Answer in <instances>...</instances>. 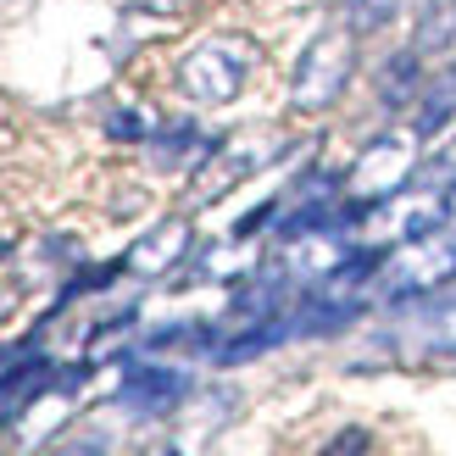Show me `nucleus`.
Segmentation results:
<instances>
[{"mask_svg": "<svg viewBox=\"0 0 456 456\" xmlns=\"http://www.w3.org/2000/svg\"><path fill=\"white\" fill-rule=\"evenodd\" d=\"M351 78H356V28H351V17H334L306 39V51L295 56L289 106L317 118V111H329L339 95H346Z\"/></svg>", "mask_w": 456, "mask_h": 456, "instance_id": "obj_1", "label": "nucleus"}, {"mask_svg": "<svg viewBox=\"0 0 456 456\" xmlns=\"http://www.w3.org/2000/svg\"><path fill=\"white\" fill-rule=\"evenodd\" d=\"M250 67H256V45L234 34H212L178 56V89L200 106H228L245 89Z\"/></svg>", "mask_w": 456, "mask_h": 456, "instance_id": "obj_2", "label": "nucleus"}, {"mask_svg": "<svg viewBox=\"0 0 456 456\" xmlns=\"http://www.w3.org/2000/svg\"><path fill=\"white\" fill-rule=\"evenodd\" d=\"M412 173H418V134L412 128H390L351 162L346 190H351L356 207H379V200H395L406 184H412Z\"/></svg>", "mask_w": 456, "mask_h": 456, "instance_id": "obj_3", "label": "nucleus"}, {"mask_svg": "<svg viewBox=\"0 0 456 456\" xmlns=\"http://www.w3.org/2000/svg\"><path fill=\"white\" fill-rule=\"evenodd\" d=\"M190 395V373L178 368H156V362H145V368H128V379L118 384V406H128V412H167V406H178Z\"/></svg>", "mask_w": 456, "mask_h": 456, "instance_id": "obj_4", "label": "nucleus"}, {"mask_svg": "<svg viewBox=\"0 0 456 456\" xmlns=\"http://www.w3.org/2000/svg\"><path fill=\"white\" fill-rule=\"evenodd\" d=\"M184 250H190V223L184 217H167L162 228H151V234L128 250L123 267H134V273H167Z\"/></svg>", "mask_w": 456, "mask_h": 456, "instance_id": "obj_5", "label": "nucleus"}, {"mask_svg": "<svg viewBox=\"0 0 456 456\" xmlns=\"http://www.w3.org/2000/svg\"><path fill=\"white\" fill-rule=\"evenodd\" d=\"M451 123H456V67L423 84V95H418V118H412V134H418V140H435V134H445Z\"/></svg>", "mask_w": 456, "mask_h": 456, "instance_id": "obj_6", "label": "nucleus"}, {"mask_svg": "<svg viewBox=\"0 0 456 456\" xmlns=\"http://www.w3.org/2000/svg\"><path fill=\"white\" fill-rule=\"evenodd\" d=\"M423 84H428V78H423V56L412 51V45H406V51H395L390 61L379 67V101H384V106H406V101L418 106Z\"/></svg>", "mask_w": 456, "mask_h": 456, "instance_id": "obj_7", "label": "nucleus"}, {"mask_svg": "<svg viewBox=\"0 0 456 456\" xmlns=\"http://www.w3.org/2000/svg\"><path fill=\"white\" fill-rule=\"evenodd\" d=\"M451 45H456V0H418L412 51L418 56H445Z\"/></svg>", "mask_w": 456, "mask_h": 456, "instance_id": "obj_8", "label": "nucleus"}, {"mask_svg": "<svg viewBox=\"0 0 456 456\" xmlns=\"http://www.w3.org/2000/svg\"><path fill=\"white\" fill-rule=\"evenodd\" d=\"M412 0H346V17H351V28L356 34H368V28H384V22H395Z\"/></svg>", "mask_w": 456, "mask_h": 456, "instance_id": "obj_9", "label": "nucleus"}, {"mask_svg": "<svg viewBox=\"0 0 456 456\" xmlns=\"http://www.w3.org/2000/svg\"><path fill=\"white\" fill-rule=\"evenodd\" d=\"M428 184H435V190H445V195L456 190V140H451V145L435 156V162H428Z\"/></svg>", "mask_w": 456, "mask_h": 456, "instance_id": "obj_10", "label": "nucleus"}, {"mask_svg": "<svg viewBox=\"0 0 456 456\" xmlns=\"http://www.w3.org/2000/svg\"><path fill=\"white\" fill-rule=\"evenodd\" d=\"M317 456H368V428H346V435H334Z\"/></svg>", "mask_w": 456, "mask_h": 456, "instance_id": "obj_11", "label": "nucleus"}, {"mask_svg": "<svg viewBox=\"0 0 456 456\" xmlns=\"http://www.w3.org/2000/svg\"><path fill=\"white\" fill-rule=\"evenodd\" d=\"M134 12H151V17H184L195 12V0H128Z\"/></svg>", "mask_w": 456, "mask_h": 456, "instance_id": "obj_12", "label": "nucleus"}, {"mask_svg": "<svg viewBox=\"0 0 456 456\" xmlns=\"http://www.w3.org/2000/svg\"><path fill=\"white\" fill-rule=\"evenodd\" d=\"M106 128L118 134V140H140V134H145V118H134V111H111Z\"/></svg>", "mask_w": 456, "mask_h": 456, "instance_id": "obj_13", "label": "nucleus"}, {"mask_svg": "<svg viewBox=\"0 0 456 456\" xmlns=\"http://www.w3.org/2000/svg\"><path fill=\"white\" fill-rule=\"evenodd\" d=\"M51 456H101V445H95V440H78V445H61V451H51Z\"/></svg>", "mask_w": 456, "mask_h": 456, "instance_id": "obj_14", "label": "nucleus"}, {"mask_svg": "<svg viewBox=\"0 0 456 456\" xmlns=\"http://www.w3.org/2000/svg\"><path fill=\"white\" fill-rule=\"evenodd\" d=\"M162 456H184V451H162Z\"/></svg>", "mask_w": 456, "mask_h": 456, "instance_id": "obj_15", "label": "nucleus"}, {"mask_svg": "<svg viewBox=\"0 0 456 456\" xmlns=\"http://www.w3.org/2000/svg\"><path fill=\"white\" fill-rule=\"evenodd\" d=\"M0 256H6V240H0Z\"/></svg>", "mask_w": 456, "mask_h": 456, "instance_id": "obj_16", "label": "nucleus"}]
</instances>
